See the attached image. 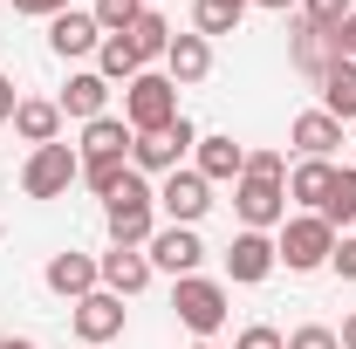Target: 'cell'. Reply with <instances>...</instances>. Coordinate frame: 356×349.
I'll return each mask as SVG.
<instances>
[{"mask_svg": "<svg viewBox=\"0 0 356 349\" xmlns=\"http://www.w3.org/2000/svg\"><path fill=\"white\" fill-rule=\"evenodd\" d=\"M336 254V226L322 213H295L281 219V233H274V261L288 267V274H315V267H329Z\"/></svg>", "mask_w": 356, "mask_h": 349, "instance_id": "cell-1", "label": "cell"}, {"mask_svg": "<svg viewBox=\"0 0 356 349\" xmlns=\"http://www.w3.org/2000/svg\"><path fill=\"white\" fill-rule=\"evenodd\" d=\"M178 117V83L165 76V69H144L131 89H124V124H131V137H151V131H172Z\"/></svg>", "mask_w": 356, "mask_h": 349, "instance_id": "cell-2", "label": "cell"}, {"mask_svg": "<svg viewBox=\"0 0 356 349\" xmlns=\"http://www.w3.org/2000/svg\"><path fill=\"white\" fill-rule=\"evenodd\" d=\"M172 308H178V322L199 336V343H213L226 329V281H213V274H185V281H172Z\"/></svg>", "mask_w": 356, "mask_h": 349, "instance_id": "cell-3", "label": "cell"}, {"mask_svg": "<svg viewBox=\"0 0 356 349\" xmlns=\"http://www.w3.org/2000/svg\"><path fill=\"white\" fill-rule=\"evenodd\" d=\"M233 213L247 233H274L288 219V178H261V172H240L233 185Z\"/></svg>", "mask_w": 356, "mask_h": 349, "instance_id": "cell-4", "label": "cell"}, {"mask_svg": "<svg viewBox=\"0 0 356 349\" xmlns=\"http://www.w3.org/2000/svg\"><path fill=\"white\" fill-rule=\"evenodd\" d=\"M76 178H83L76 144H42V151H28V165H21V192H28V199H62Z\"/></svg>", "mask_w": 356, "mask_h": 349, "instance_id": "cell-5", "label": "cell"}, {"mask_svg": "<svg viewBox=\"0 0 356 349\" xmlns=\"http://www.w3.org/2000/svg\"><path fill=\"white\" fill-rule=\"evenodd\" d=\"M158 213H165V226H199V219L213 213V185L192 172V165H178V172L158 178Z\"/></svg>", "mask_w": 356, "mask_h": 349, "instance_id": "cell-6", "label": "cell"}, {"mask_svg": "<svg viewBox=\"0 0 356 349\" xmlns=\"http://www.w3.org/2000/svg\"><path fill=\"white\" fill-rule=\"evenodd\" d=\"M199 144V124L192 117H178L172 131H151V137H131V165L144 178H165V172H178L185 165V151Z\"/></svg>", "mask_w": 356, "mask_h": 349, "instance_id": "cell-7", "label": "cell"}, {"mask_svg": "<svg viewBox=\"0 0 356 349\" xmlns=\"http://www.w3.org/2000/svg\"><path fill=\"white\" fill-rule=\"evenodd\" d=\"M69 322H76V343L83 349H103L124 336V295H110V288H96L83 302H69Z\"/></svg>", "mask_w": 356, "mask_h": 349, "instance_id": "cell-8", "label": "cell"}, {"mask_svg": "<svg viewBox=\"0 0 356 349\" xmlns=\"http://www.w3.org/2000/svg\"><path fill=\"white\" fill-rule=\"evenodd\" d=\"M144 254H151V267H158V274L185 281V274H199V261H206V240H199V226H158Z\"/></svg>", "mask_w": 356, "mask_h": 349, "instance_id": "cell-9", "label": "cell"}, {"mask_svg": "<svg viewBox=\"0 0 356 349\" xmlns=\"http://www.w3.org/2000/svg\"><path fill=\"white\" fill-rule=\"evenodd\" d=\"M274 267H281L274 261V233H247V226H240V233L226 240V281H233V288H261Z\"/></svg>", "mask_w": 356, "mask_h": 349, "instance_id": "cell-10", "label": "cell"}, {"mask_svg": "<svg viewBox=\"0 0 356 349\" xmlns=\"http://www.w3.org/2000/svg\"><path fill=\"white\" fill-rule=\"evenodd\" d=\"M42 281H48V295H62V302H83V295H96V288H103V267H96V254L62 247V254H48Z\"/></svg>", "mask_w": 356, "mask_h": 349, "instance_id": "cell-11", "label": "cell"}, {"mask_svg": "<svg viewBox=\"0 0 356 349\" xmlns=\"http://www.w3.org/2000/svg\"><path fill=\"white\" fill-rule=\"evenodd\" d=\"M288 62H295V69H302L309 83H322V76H329V69L343 62V48H336V35H329V28H315V21H302V14H295V35H288Z\"/></svg>", "mask_w": 356, "mask_h": 349, "instance_id": "cell-12", "label": "cell"}, {"mask_svg": "<svg viewBox=\"0 0 356 349\" xmlns=\"http://www.w3.org/2000/svg\"><path fill=\"white\" fill-rule=\"evenodd\" d=\"M192 172L206 178V185H240V172H247V144H233L226 131L199 137V144H192Z\"/></svg>", "mask_w": 356, "mask_h": 349, "instance_id": "cell-13", "label": "cell"}, {"mask_svg": "<svg viewBox=\"0 0 356 349\" xmlns=\"http://www.w3.org/2000/svg\"><path fill=\"white\" fill-rule=\"evenodd\" d=\"M96 267H103V288H110V295H124V302L144 295V288H151V274H158L144 247H110V254H96Z\"/></svg>", "mask_w": 356, "mask_h": 349, "instance_id": "cell-14", "label": "cell"}, {"mask_svg": "<svg viewBox=\"0 0 356 349\" xmlns=\"http://www.w3.org/2000/svg\"><path fill=\"white\" fill-rule=\"evenodd\" d=\"M48 48H55L62 62H76V55H96V48H103V28H96V14H89V7H69V14H55V21H48Z\"/></svg>", "mask_w": 356, "mask_h": 349, "instance_id": "cell-15", "label": "cell"}, {"mask_svg": "<svg viewBox=\"0 0 356 349\" xmlns=\"http://www.w3.org/2000/svg\"><path fill=\"white\" fill-rule=\"evenodd\" d=\"M103 103H110V83H103L96 69H76V76H69V89L55 96L62 124H69V117H76V124H96V117H103Z\"/></svg>", "mask_w": 356, "mask_h": 349, "instance_id": "cell-16", "label": "cell"}, {"mask_svg": "<svg viewBox=\"0 0 356 349\" xmlns=\"http://www.w3.org/2000/svg\"><path fill=\"white\" fill-rule=\"evenodd\" d=\"M165 76H172L178 89L206 83V76H213V42H206V35H172V48H165Z\"/></svg>", "mask_w": 356, "mask_h": 349, "instance_id": "cell-17", "label": "cell"}, {"mask_svg": "<svg viewBox=\"0 0 356 349\" xmlns=\"http://www.w3.org/2000/svg\"><path fill=\"white\" fill-rule=\"evenodd\" d=\"M288 144L302 151V158H336V144H343V124L315 103V110H302L295 124H288Z\"/></svg>", "mask_w": 356, "mask_h": 349, "instance_id": "cell-18", "label": "cell"}, {"mask_svg": "<svg viewBox=\"0 0 356 349\" xmlns=\"http://www.w3.org/2000/svg\"><path fill=\"white\" fill-rule=\"evenodd\" d=\"M329 185H336V158H302V165H288V206H302V213H322Z\"/></svg>", "mask_w": 356, "mask_h": 349, "instance_id": "cell-19", "label": "cell"}, {"mask_svg": "<svg viewBox=\"0 0 356 349\" xmlns=\"http://www.w3.org/2000/svg\"><path fill=\"white\" fill-rule=\"evenodd\" d=\"M14 137L21 144H62V110L48 103V96H21V110H14Z\"/></svg>", "mask_w": 356, "mask_h": 349, "instance_id": "cell-20", "label": "cell"}, {"mask_svg": "<svg viewBox=\"0 0 356 349\" xmlns=\"http://www.w3.org/2000/svg\"><path fill=\"white\" fill-rule=\"evenodd\" d=\"M103 226H110V247H151L158 206H103Z\"/></svg>", "mask_w": 356, "mask_h": 349, "instance_id": "cell-21", "label": "cell"}, {"mask_svg": "<svg viewBox=\"0 0 356 349\" xmlns=\"http://www.w3.org/2000/svg\"><path fill=\"white\" fill-rule=\"evenodd\" d=\"M76 158H131V124L103 110L96 124H83V144H76Z\"/></svg>", "mask_w": 356, "mask_h": 349, "instance_id": "cell-22", "label": "cell"}, {"mask_svg": "<svg viewBox=\"0 0 356 349\" xmlns=\"http://www.w3.org/2000/svg\"><path fill=\"white\" fill-rule=\"evenodd\" d=\"M96 76H103V83H124V89L144 76V55L131 48V35H103V48H96Z\"/></svg>", "mask_w": 356, "mask_h": 349, "instance_id": "cell-23", "label": "cell"}, {"mask_svg": "<svg viewBox=\"0 0 356 349\" xmlns=\"http://www.w3.org/2000/svg\"><path fill=\"white\" fill-rule=\"evenodd\" d=\"M315 89H322V110H329L336 124H356V62H336Z\"/></svg>", "mask_w": 356, "mask_h": 349, "instance_id": "cell-24", "label": "cell"}, {"mask_svg": "<svg viewBox=\"0 0 356 349\" xmlns=\"http://www.w3.org/2000/svg\"><path fill=\"white\" fill-rule=\"evenodd\" d=\"M247 7H254V0H192V35H206V42H213V35H233V28L247 21Z\"/></svg>", "mask_w": 356, "mask_h": 349, "instance_id": "cell-25", "label": "cell"}, {"mask_svg": "<svg viewBox=\"0 0 356 349\" xmlns=\"http://www.w3.org/2000/svg\"><path fill=\"white\" fill-rule=\"evenodd\" d=\"M322 219H329L336 233H356V165H336V185H329V199H322Z\"/></svg>", "mask_w": 356, "mask_h": 349, "instance_id": "cell-26", "label": "cell"}, {"mask_svg": "<svg viewBox=\"0 0 356 349\" xmlns=\"http://www.w3.org/2000/svg\"><path fill=\"white\" fill-rule=\"evenodd\" d=\"M172 35H178V28L165 21V14H158V7H144V14H137V28H131V48L144 55V69H151V62H165Z\"/></svg>", "mask_w": 356, "mask_h": 349, "instance_id": "cell-27", "label": "cell"}, {"mask_svg": "<svg viewBox=\"0 0 356 349\" xmlns=\"http://www.w3.org/2000/svg\"><path fill=\"white\" fill-rule=\"evenodd\" d=\"M124 178H131V158H83V185L96 192V199H110Z\"/></svg>", "mask_w": 356, "mask_h": 349, "instance_id": "cell-28", "label": "cell"}, {"mask_svg": "<svg viewBox=\"0 0 356 349\" xmlns=\"http://www.w3.org/2000/svg\"><path fill=\"white\" fill-rule=\"evenodd\" d=\"M89 14H96V28H103V35H131L137 14H144V0H96Z\"/></svg>", "mask_w": 356, "mask_h": 349, "instance_id": "cell-29", "label": "cell"}, {"mask_svg": "<svg viewBox=\"0 0 356 349\" xmlns=\"http://www.w3.org/2000/svg\"><path fill=\"white\" fill-rule=\"evenodd\" d=\"M350 14H356V0H302V21H315V28H329V35H336V28H343Z\"/></svg>", "mask_w": 356, "mask_h": 349, "instance_id": "cell-30", "label": "cell"}, {"mask_svg": "<svg viewBox=\"0 0 356 349\" xmlns=\"http://www.w3.org/2000/svg\"><path fill=\"white\" fill-rule=\"evenodd\" d=\"M233 349H288V336H281L274 322H254V329H240V336H233Z\"/></svg>", "mask_w": 356, "mask_h": 349, "instance_id": "cell-31", "label": "cell"}, {"mask_svg": "<svg viewBox=\"0 0 356 349\" xmlns=\"http://www.w3.org/2000/svg\"><path fill=\"white\" fill-rule=\"evenodd\" d=\"M288 349H343V343H336V329H322V322H302V329L288 336Z\"/></svg>", "mask_w": 356, "mask_h": 349, "instance_id": "cell-32", "label": "cell"}, {"mask_svg": "<svg viewBox=\"0 0 356 349\" xmlns=\"http://www.w3.org/2000/svg\"><path fill=\"white\" fill-rule=\"evenodd\" d=\"M329 267H336L343 281H356V233H336V254H329Z\"/></svg>", "mask_w": 356, "mask_h": 349, "instance_id": "cell-33", "label": "cell"}, {"mask_svg": "<svg viewBox=\"0 0 356 349\" xmlns=\"http://www.w3.org/2000/svg\"><path fill=\"white\" fill-rule=\"evenodd\" d=\"M14 14H28V21H55V14H69V0H14Z\"/></svg>", "mask_w": 356, "mask_h": 349, "instance_id": "cell-34", "label": "cell"}, {"mask_svg": "<svg viewBox=\"0 0 356 349\" xmlns=\"http://www.w3.org/2000/svg\"><path fill=\"white\" fill-rule=\"evenodd\" d=\"M14 110H21V89H14V76H0V124H14Z\"/></svg>", "mask_w": 356, "mask_h": 349, "instance_id": "cell-35", "label": "cell"}, {"mask_svg": "<svg viewBox=\"0 0 356 349\" xmlns=\"http://www.w3.org/2000/svg\"><path fill=\"white\" fill-rule=\"evenodd\" d=\"M336 48H343V62H356V14L343 21V28H336Z\"/></svg>", "mask_w": 356, "mask_h": 349, "instance_id": "cell-36", "label": "cell"}, {"mask_svg": "<svg viewBox=\"0 0 356 349\" xmlns=\"http://www.w3.org/2000/svg\"><path fill=\"white\" fill-rule=\"evenodd\" d=\"M336 343H343V349H356V315H343V329H336Z\"/></svg>", "mask_w": 356, "mask_h": 349, "instance_id": "cell-37", "label": "cell"}, {"mask_svg": "<svg viewBox=\"0 0 356 349\" xmlns=\"http://www.w3.org/2000/svg\"><path fill=\"white\" fill-rule=\"evenodd\" d=\"M254 7H267V14H295L302 0H254Z\"/></svg>", "mask_w": 356, "mask_h": 349, "instance_id": "cell-38", "label": "cell"}, {"mask_svg": "<svg viewBox=\"0 0 356 349\" xmlns=\"http://www.w3.org/2000/svg\"><path fill=\"white\" fill-rule=\"evenodd\" d=\"M0 349H42V343H28V336H0Z\"/></svg>", "mask_w": 356, "mask_h": 349, "instance_id": "cell-39", "label": "cell"}, {"mask_svg": "<svg viewBox=\"0 0 356 349\" xmlns=\"http://www.w3.org/2000/svg\"><path fill=\"white\" fill-rule=\"evenodd\" d=\"M192 349H213V343H192Z\"/></svg>", "mask_w": 356, "mask_h": 349, "instance_id": "cell-40", "label": "cell"}, {"mask_svg": "<svg viewBox=\"0 0 356 349\" xmlns=\"http://www.w3.org/2000/svg\"><path fill=\"white\" fill-rule=\"evenodd\" d=\"M144 7H158V0H144Z\"/></svg>", "mask_w": 356, "mask_h": 349, "instance_id": "cell-41", "label": "cell"}]
</instances>
